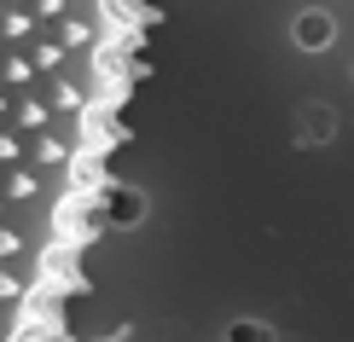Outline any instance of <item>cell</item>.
I'll return each mask as SVG.
<instances>
[{"mask_svg":"<svg viewBox=\"0 0 354 342\" xmlns=\"http://www.w3.org/2000/svg\"><path fill=\"white\" fill-rule=\"evenodd\" d=\"M64 99L41 0H0V342H53Z\"/></svg>","mask_w":354,"mask_h":342,"instance_id":"1","label":"cell"},{"mask_svg":"<svg viewBox=\"0 0 354 342\" xmlns=\"http://www.w3.org/2000/svg\"><path fill=\"white\" fill-rule=\"evenodd\" d=\"M302 133H308V140H331V111H326V105L302 111Z\"/></svg>","mask_w":354,"mask_h":342,"instance_id":"3","label":"cell"},{"mask_svg":"<svg viewBox=\"0 0 354 342\" xmlns=\"http://www.w3.org/2000/svg\"><path fill=\"white\" fill-rule=\"evenodd\" d=\"M297 47H308V53L331 47V18H326V12H302V18H297Z\"/></svg>","mask_w":354,"mask_h":342,"instance_id":"2","label":"cell"}]
</instances>
